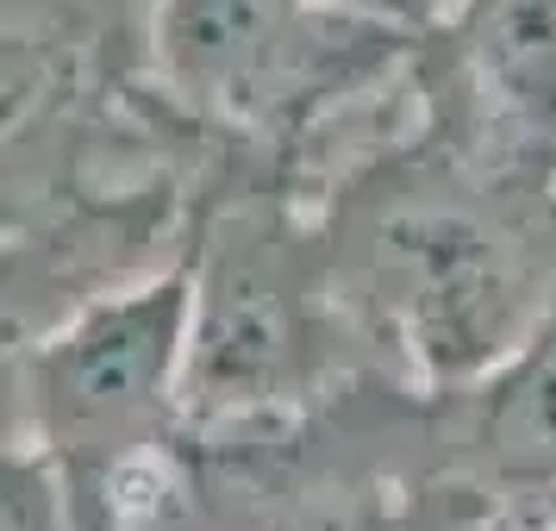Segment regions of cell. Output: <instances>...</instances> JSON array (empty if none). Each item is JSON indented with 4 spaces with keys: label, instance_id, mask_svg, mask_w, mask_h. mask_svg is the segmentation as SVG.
I'll use <instances>...</instances> for the list:
<instances>
[{
    "label": "cell",
    "instance_id": "ba28073f",
    "mask_svg": "<svg viewBox=\"0 0 556 531\" xmlns=\"http://www.w3.org/2000/svg\"><path fill=\"white\" fill-rule=\"evenodd\" d=\"M538 531H556V519H551V526H538Z\"/></svg>",
    "mask_w": 556,
    "mask_h": 531
},
{
    "label": "cell",
    "instance_id": "7a4b0ae2",
    "mask_svg": "<svg viewBox=\"0 0 556 531\" xmlns=\"http://www.w3.org/2000/svg\"><path fill=\"white\" fill-rule=\"evenodd\" d=\"M188 269V419L194 431L301 419L388 376L338 294L319 206L251 151L201 163L181 219Z\"/></svg>",
    "mask_w": 556,
    "mask_h": 531
},
{
    "label": "cell",
    "instance_id": "5b68a950",
    "mask_svg": "<svg viewBox=\"0 0 556 531\" xmlns=\"http://www.w3.org/2000/svg\"><path fill=\"white\" fill-rule=\"evenodd\" d=\"M406 126L519 206H556V0H444L406 51Z\"/></svg>",
    "mask_w": 556,
    "mask_h": 531
},
{
    "label": "cell",
    "instance_id": "52a82bcc",
    "mask_svg": "<svg viewBox=\"0 0 556 531\" xmlns=\"http://www.w3.org/2000/svg\"><path fill=\"white\" fill-rule=\"evenodd\" d=\"M344 7H363V13H388V20H406V26H426L438 0H344Z\"/></svg>",
    "mask_w": 556,
    "mask_h": 531
},
{
    "label": "cell",
    "instance_id": "277c9868",
    "mask_svg": "<svg viewBox=\"0 0 556 531\" xmlns=\"http://www.w3.org/2000/svg\"><path fill=\"white\" fill-rule=\"evenodd\" d=\"M31 456L63 531H126L131 488L188 444V269L181 251L20 344Z\"/></svg>",
    "mask_w": 556,
    "mask_h": 531
},
{
    "label": "cell",
    "instance_id": "3957f363",
    "mask_svg": "<svg viewBox=\"0 0 556 531\" xmlns=\"http://www.w3.org/2000/svg\"><path fill=\"white\" fill-rule=\"evenodd\" d=\"M413 31L344 0H144V81L201 138L319 194L331 138L406 101Z\"/></svg>",
    "mask_w": 556,
    "mask_h": 531
},
{
    "label": "cell",
    "instance_id": "8992f818",
    "mask_svg": "<svg viewBox=\"0 0 556 531\" xmlns=\"http://www.w3.org/2000/svg\"><path fill=\"white\" fill-rule=\"evenodd\" d=\"M406 481H438L476 501L501 531L556 519V288L501 363L419 394Z\"/></svg>",
    "mask_w": 556,
    "mask_h": 531
},
{
    "label": "cell",
    "instance_id": "6da1fadb",
    "mask_svg": "<svg viewBox=\"0 0 556 531\" xmlns=\"http://www.w3.org/2000/svg\"><path fill=\"white\" fill-rule=\"evenodd\" d=\"M313 206L338 294L406 388H456L501 363L556 288V206L494 194L406 113L356 144Z\"/></svg>",
    "mask_w": 556,
    "mask_h": 531
}]
</instances>
